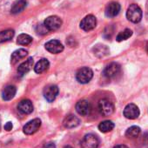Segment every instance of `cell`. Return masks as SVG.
Wrapping results in <instances>:
<instances>
[{
    "label": "cell",
    "instance_id": "1",
    "mask_svg": "<svg viewBox=\"0 0 148 148\" xmlns=\"http://www.w3.org/2000/svg\"><path fill=\"white\" fill-rule=\"evenodd\" d=\"M142 17H143V12L138 5L132 4L128 7L126 12V18L129 21L137 24L141 21Z\"/></svg>",
    "mask_w": 148,
    "mask_h": 148
},
{
    "label": "cell",
    "instance_id": "2",
    "mask_svg": "<svg viewBox=\"0 0 148 148\" xmlns=\"http://www.w3.org/2000/svg\"><path fill=\"white\" fill-rule=\"evenodd\" d=\"M93 77V71L89 67H82L76 73V79L80 84H87L89 83Z\"/></svg>",
    "mask_w": 148,
    "mask_h": 148
},
{
    "label": "cell",
    "instance_id": "3",
    "mask_svg": "<svg viewBox=\"0 0 148 148\" xmlns=\"http://www.w3.org/2000/svg\"><path fill=\"white\" fill-rule=\"evenodd\" d=\"M99 110L102 116L108 117L114 112L115 107L111 100L108 99H102L99 102Z\"/></svg>",
    "mask_w": 148,
    "mask_h": 148
},
{
    "label": "cell",
    "instance_id": "4",
    "mask_svg": "<svg viewBox=\"0 0 148 148\" xmlns=\"http://www.w3.org/2000/svg\"><path fill=\"white\" fill-rule=\"evenodd\" d=\"M99 145V138L92 133L86 135L80 143L81 148H98Z\"/></svg>",
    "mask_w": 148,
    "mask_h": 148
},
{
    "label": "cell",
    "instance_id": "5",
    "mask_svg": "<svg viewBox=\"0 0 148 148\" xmlns=\"http://www.w3.org/2000/svg\"><path fill=\"white\" fill-rule=\"evenodd\" d=\"M121 71V66L115 62L109 64L104 70V75L107 79H114L116 78Z\"/></svg>",
    "mask_w": 148,
    "mask_h": 148
},
{
    "label": "cell",
    "instance_id": "6",
    "mask_svg": "<svg viewBox=\"0 0 148 148\" xmlns=\"http://www.w3.org/2000/svg\"><path fill=\"white\" fill-rule=\"evenodd\" d=\"M44 25L49 32L56 31L62 25V20L58 16H50L45 20Z\"/></svg>",
    "mask_w": 148,
    "mask_h": 148
},
{
    "label": "cell",
    "instance_id": "7",
    "mask_svg": "<svg viewBox=\"0 0 148 148\" xmlns=\"http://www.w3.org/2000/svg\"><path fill=\"white\" fill-rule=\"evenodd\" d=\"M97 25V19L93 15H88L85 17L80 22V28L85 32L93 30Z\"/></svg>",
    "mask_w": 148,
    "mask_h": 148
},
{
    "label": "cell",
    "instance_id": "8",
    "mask_svg": "<svg viewBox=\"0 0 148 148\" xmlns=\"http://www.w3.org/2000/svg\"><path fill=\"white\" fill-rule=\"evenodd\" d=\"M58 92H59V90L57 86L50 85V86H47L44 89V97L48 102L51 103L56 99V98L58 95Z\"/></svg>",
    "mask_w": 148,
    "mask_h": 148
},
{
    "label": "cell",
    "instance_id": "9",
    "mask_svg": "<svg viewBox=\"0 0 148 148\" xmlns=\"http://www.w3.org/2000/svg\"><path fill=\"white\" fill-rule=\"evenodd\" d=\"M92 105L88 100H86V99L79 100L76 104V111L81 116L89 115L92 112Z\"/></svg>",
    "mask_w": 148,
    "mask_h": 148
},
{
    "label": "cell",
    "instance_id": "10",
    "mask_svg": "<svg viewBox=\"0 0 148 148\" xmlns=\"http://www.w3.org/2000/svg\"><path fill=\"white\" fill-rule=\"evenodd\" d=\"M40 126H41V120L39 119H34L29 121L27 124H25L23 130L26 135H32L35 133L36 132H38Z\"/></svg>",
    "mask_w": 148,
    "mask_h": 148
},
{
    "label": "cell",
    "instance_id": "11",
    "mask_svg": "<svg viewBox=\"0 0 148 148\" xmlns=\"http://www.w3.org/2000/svg\"><path fill=\"white\" fill-rule=\"evenodd\" d=\"M139 109L135 104H129L124 109V116L128 119H135L139 116Z\"/></svg>",
    "mask_w": 148,
    "mask_h": 148
},
{
    "label": "cell",
    "instance_id": "12",
    "mask_svg": "<svg viewBox=\"0 0 148 148\" xmlns=\"http://www.w3.org/2000/svg\"><path fill=\"white\" fill-rule=\"evenodd\" d=\"M45 49L51 53L58 54L64 51V45L60 41L53 39V40H50L45 44Z\"/></svg>",
    "mask_w": 148,
    "mask_h": 148
},
{
    "label": "cell",
    "instance_id": "13",
    "mask_svg": "<svg viewBox=\"0 0 148 148\" xmlns=\"http://www.w3.org/2000/svg\"><path fill=\"white\" fill-rule=\"evenodd\" d=\"M120 10H121V6L119 3L112 2L107 5L105 11V14L107 18H114L119 15Z\"/></svg>",
    "mask_w": 148,
    "mask_h": 148
},
{
    "label": "cell",
    "instance_id": "14",
    "mask_svg": "<svg viewBox=\"0 0 148 148\" xmlns=\"http://www.w3.org/2000/svg\"><path fill=\"white\" fill-rule=\"evenodd\" d=\"M80 124V119L73 114H70L68 116H66L63 121V125L65 128H74V127H77Z\"/></svg>",
    "mask_w": 148,
    "mask_h": 148
},
{
    "label": "cell",
    "instance_id": "15",
    "mask_svg": "<svg viewBox=\"0 0 148 148\" xmlns=\"http://www.w3.org/2000/svg\"><path fill=\"white\" fill-rule=\"evenodd\" d=\"M18 110L23 114H30L33 111V105L29 99H23L18 105Z\"/></svg>",
    "mask_w": 148,
    "mask_h": 148
},
{
    "label": "cell",
    "instance_id": "16",
    "mask_svg": "<svg viewBox=\"0 0 148 148\" xmlns=\"http://www.w3.org/2000/svg\"><path fill=\"white\" fill-rule=\"evenodd\" d=\"M33 58H29L27 60H25V62H23L18 68V73L20 76H23L25 74H26L28 71H31V69L33 67Z\"/></svg>",
    "mask_w": 148,
    "mask_h": 148
},
{
    "label": "cell",
    "instance_id": "17",
    "mask_svg": "<svg viewBox=\"0 0 148 148\" xmlns=\"http://www.w3.org/2000/svg\"><path fill=\"white\" fill-rule=\"evenodd\" d=\"M17 92V89L14 86H7L2 92V99L5 101L12 100Z\"/></svg>",
    "mask_w": 148,
    "mask_h": 148
},
{
    "label": "cell",
    "instance_id": "18",
    "mask_svg": "<svg viewBox=\"0 0 148 148\" xmlns=\"http://www.w3.org/2000/svg\"><path fill=\"white\" fill-rule=\"evenodd\" d=\"M50 66V63L46 58H42L40 59L34 66V71L38 74H41L45 72V71L48 70Z\"/></svg>",
    "mask_w": 148,
    "mask_h": 148
},
{
    "label": "cell",
    "instance_id": "19",
    "mask_svg": "<svg viewBox=\"0 0 148 148\" xmlns=\"http://www.w3.org/2000/svg\"><path fill=\"white\" fill-rule=\"evenodd\" d=\"M27 55H28V51L25 49H18L12 54L11 62L12 64H15L17 62H18L20 59L25 58Z\"/></svg>",
    "mask_w": 148,
    "mask_h": 148
},
{
    "label": "cell",
    "instance_id": "20",
    "mask_svg": "<svg viewBox=\"0 0 148 148\" xmlns=\"http://www.w3.org/2000/svg\"><path fill=\"white\" fill-rule=\"evenodd\" d=\"M26 0H17L12 6L11 12L12 14H18L22 12L26 7Z\"/></svg>",
    "mask_w": 148,
    "mask_h": 148
},
{
    "label": "cell",
    "instance_id": "21",
    "mask_svg": "<svg viewBox=\"0 0 148 148\" xmlns=\"http://www.w3.org/2000/svg\"><path fill=\"white\" fill-rule=\"evenodd\" d=\"M93 53L95 56H97L98 58H103L105 56H107L109 54V49L107 48V46L104 45H97L93 47L92 49Z\"/></svg>",
    "mask_w": 148,
    "mask_h": 148
},
{
    "label": "cell",
    "instance_id": "22",
    "mask_svg": "<svg viewBox=\"0 0 148 148\" xmlns=\"http://www.w3.org/2000/svg\"><path fill=\"white\" fill-rule=\"evenodd\" d=\"M115 125L112 121L111 120H105L102 121L99 125V129L101 132H109L112 130H113Z\"/></svg>",
    "mask_w": 148,
    "mask_h": 148
},
{
    "label": "cell",
    "instance_id": "23",
    "mask_svg": "<svg viewBox=\"0 0 148 148\" xmlns=\"http://www.w3.org/2000/svg\"><path fill=\"white\" fill-rule=\"evenodd\" d=\"M14 31L13 30H5L0 32V44L11 40L14 37Z\"/></svg>",
    "mask_w": 148,
    "mask_h": 148
},
{
    "label": "cell",
    "instance_id": "24",
    "mask_svg": "<svg viewBox=\"0 0 148 148\" xmlns=\"http://www.w3.org/2000/svg\"><path fill=\"white\" fill-rule=\"evenodd\" d=\"M141 132V129L140 127L137 126V125H132L131 127H129L126 132H125V136L127 138H136L139 135V133Z\"/></svg>",
    "mask_w": 148,
    "mask_h": 148
},
{
    "label": "cell",
    "instance_id": "25",
    "mask_svg": "<svg viewBox=\"0 0 148 148\" xmlns=\"http://www.w3.org/2000/svg\"><path fill=\"white\" fill-rule=\"evenodd\" d=\"M32 42V38L30 35L25 34V33L20 34L18 37V39H17V43L18 45H28Z\"/></svg>",
    "mask_w": 148,
    "mask_h": 148
},
{
    "label": "cell",
    "instance_id": "26",
    "mask_svg": "<svg viewBox=\"0 0 148 148\" xmlns=\"http://www.w3.org/2000/svg\"><path fill=\"white\" fill-rule=\"evenodd\" d=\"M132 35V31L130 30V29H125L124 30L123 32H119L116 38V40L118 42H121V41H124V40H126L128 39L129 38H131Z\"/></svg>",
    "mask_w": 148,
    "mask_h": 148
},
{
    "label": "cell",
    "instance_id": "27",
    "mask_svg": "<svg viewBox=\"0 0 148 148\" xmlns=\"http://www.w3.org/2000/svg\"><path fill=\"white\" fill-rule=\"evenodd\" d=\"M12 127H13V125H12V122H7L5 125V130H6V131H11L12 129Z\"/></svg>",
    "mask_w": 148,
    "mask_h": 148
},
{
    "label": "cell",
    "instance_id": "28",
    "mask_svg": "<svg viewBox=\"0 0 148 148\" xmlns=\"http://www.w3.org/2000/svg\"><path fill=\"white\" fill-rule=\"evenodd\" d=\"M43 148H56V145H55V144H54V143L50 142V143L45 144V145H44V147H43Z\"/></svg>",
    "mask_w": 148,
    "mask_h": 148
},
{
    "label": "cell",
    "instance_id": "29",
    "mask_svg": "<svg viewBox=\"0 0 148 148\" xmlns=\"http://www.w3.org/2000/svg\"><path fill=\"white\" fill-rule=\"evenodd\" d=\"M143 137H144V138H143L144 142L145 143V145H148V133H145Z\"/></svg>",
    "mask_w": 148,
    "mask_h": 148
},
{
    "label": "cell",
    "instance_id": "30",
    "mask_svg": "<svg viewBox=\"0 0 148 148\" xmlns=\"http://www.w3.org/2000/svg\"><path fill=\"white\" fill-rule=\"evenodd\" d=\"M145 18L148 20V1H147L146 5H145Z\"/></svg>",
    "mask_w": 148,
    "mask_h": 148
},
{
    "label": "cell",
    "instance_id": "31",
    "mask_svg": "<svg viewBox=\"0 0 148 148\" xmlns=\"http://www.w3.org/2000/svg\"><path fill=\"white\" fill-rule=\"evenodd\" d=\"M113 148H128V146H126L125 145H118L114 146Z\"/></svg>",
    "mask_w": 148,
    "mask_h": 148
},
{
    "label": "cell",
    "instance_id": "32",
    "mask_svg": "<svg viewBox=\"0 0 148 148\" xmlns=\"http://www.w3.org/2000/svg\"><path fill=\"white\" fill-rule=\"evenodd\" d=\"M64 148H73L72 146H71V145H65Z\"/></svg>",
    "mask_w": 148,
    "mask_h": 148
},
{
    "label": "cell",
    "instance_id": "33",
    "mask_svg": "<svg viewBox=\"0 0 148 148\" xmlns=\"http://www.w3.org/2000/svg\"><path fill=\"white\" fill-rule=\"evenodd\" d=\"M146 51H147V53H148V42H147V44H146Z\"/></svg>",
    "mask_w": 148,
    "mask_h": 148
},
{
    "label": "cell",
    "instance_id": "34",
    "mask_svg": "<svg viewBox=\"0 0 148 148\" xmlns=\"http://www.w3.org/2000/svg\"><path fill=\"white\" fill-rule=\"evenodd\" d=\"M0 147H1V143H0Z\"/></svg>",
    "mask_w": 148,
    "mask_h": 148
}]
</instances>
